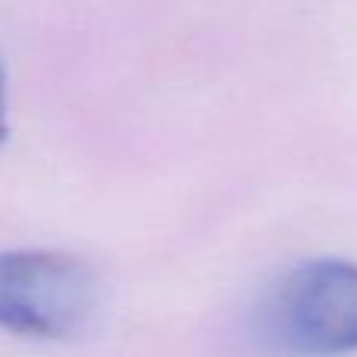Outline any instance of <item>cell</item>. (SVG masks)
Here are the masks:
<instances>
[{
  "label": "cell",
  "mask_w": 357,
  "mask_h": 357,
  "mask_svg": "<svg viewBox=\"0 0 357 357\" xmlns=\"http://www.w3.org/2000/svg\"><path fill=\"white\" fill-rule=\"evenodd\" d=\"M10 132V116H6V79H3V66H0V144L6 142Z\"/></svg>",
  "instance_id": "cell-3"
},
{
  "label": "cell",
  "mask_w": 357,
  "mask_h": 357,
  "mask_svg": "<svg viewBox=\"0 0 357 357\" xmlns=\"http://www.w3.org/2000/svg\"><path fill=\"white\" fill-rule=\"evenodd\" d=\"M100 304V285L82 257L47 248L0 251V329L60 342L85 333Z\"/></svg>",
  "instance_id": "cell-2"
},
{
  "label": "cell",
  "mask_w": 357,
  "mask_h": 357,
  "mask_svg": "<svg viewBox=\"0 0 357 357\" xmlns=\"http://www.w3.org/2000/svg\"><path fill=\"white\" fill-rule=\"evenodd\" d=\"M264 335L289 357L357 354V264L323 257L289 270L264 307Z\"/></svg>",
  "instance_id": "cell-1"
}]
</instances>
